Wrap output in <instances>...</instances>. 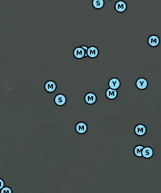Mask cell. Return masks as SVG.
I'll list each match as a JSON object with an SVG mask.
<instances>
[{
	"mask_svg": "<svg viewBox=\"0 0 161 193\" xmlns=\"http://www.w3.org/2000/svg\"><path fill=\"white\" fill-rule=\"evenodd\" d=\"M160 38L156 35H152L149 37L147 39V43L150 47H156L160 44Z\"/></svg>",
	"mask_w": 161,
	"mask_h": 193,
	"instance_id": "cell-8",
	"label": "cell"
},
{
	"mask_svg": "<svg viewBox=\"0 0 161 193\" xmlns=\"http://www.w3.org/2000/svg\"><path fill=\"white\" fill-rule=\"evenodd\" d=\"M84 101L89 105H93L97 101V96L96 94L92 92L87 93L84 96Z\"/></svg>",
	"mask_w": 161,
	"mask_h": 193,
	"instance_id": "cell-7",
	"label": "cell"
},
{
	"mask_svg": "<svg viewBox=\"0 0 161 193\" xmlns=\"http://www.w3.org/2000/svg\"><path fill=\"white\" fill-rule=\"evenodd\" d=\"M144 147L142 145H138L136 146L135 147V148H133V154L135 155V156H136V157H143L142 156V152H143V149H144Z\"/></svg>",
	"mask_w": 161,
	"mask_h": 193,
	"instance_id": "cell-14",
	"label": "cell"
},
{
	"mask_svg": "<svg viewBox=\"0 0 161 193\" xmlns=\"http://www.w3.org/2000/svg\"><path fill=\"white\" fill-rule=\"evenodd\" d=\"M81 46V47L85 50V52H87V50H88V49H89V47L87 46H86V45H82V46Z\"/></svg>",
	"mask_w": 161,
	"mask_h": 193,
	"instance_id": "cell-18",
	"label": "cell"
},
{
	"mask_svg": "<svg viewBox=\"0 0 161 193\" xmlns=\"http://www.w3.org/2000/svg\"><path fill=\"white\" fill-rule=\"evenodd\" d=\"M87 53V57H89L90 59H95L98 56L100 51L98 48L96 46H90L89 47Z\"/></svg>",
	"mask_w": 161,
	"mask_h": 193,
	"instance_id": "cell-11",
	"label": "cell"
},
{
	"mask_svg": "<svg viewBox=\"0 0 161 193\" xmlns=\"http://www.w3.org/2000/svg\"><path fill=\"white\" fill-rule=\"evenodd\" d=\"M105 4V0H92V6L96 10L102 9Z\"/></svg>",
	"mask_w": 161,
	"mask_h": 193,
	"instance_id": "cell-15",
	"label": "cell"
},
{
	"mask_svg": "<svg viewBox=\"0 0 161 193\" xmlns=\"http://www.w3.org/2000/svg\"><path fill=\"white\" fill-rule=\"evenodd\" d=\"M147 127L145 125L140 123L136 125L134 128V133L138 137H143L147 134Z\"/></svg>",
	"mask_w": 161,
	"mask_h": 193,
	"instance_id": "cell-1",
	"label": "cell"
},
{
	"mask_svg": "<svg viewBox=\"0 0 161 193\" xmlns=\"http://www.w3.org/2000/svg\"><path fill=\"white\" fill-rule=\"evenodd\" d=\"M0 182H1V186H0V189H2L5 187V182L2 179H0Z\"/></svg>",
	"mask_w": 161,
	"mask_h": 193,
	"instance_id": "cell-17",
	"label": "cell"
},
{
	"mask_svg": "<svg viewBox=\"0 0 161 193\" xmlns=\"http://www.w3.org/2000/svg\"><path fill=\"white\" fill-rule=\"evenodd\" d=\"M105 96L108 99L114 100L118 97L119 93L117 91V90H114L109 88L106 90L105 92Z\"/></svg>",
	"mask_w": 161,
	"mask_h": 193,
	"instance_id": "cell-12",
	"label": "cell"
},
{
	"mask_svg": "<svg viewBox=\"0 0 161 193\" xmlns=\"http://www.w3.org/2000/svg\"><path fill=\"white\" fill-rule=\"evenodd\" d=\"M136 88L139 90H145L149 86V82L147 79L145 77H140L137 79L135 82Z\"/></svg>",
	"mask_w": 161,
	"mask_h": 193,
	"instance_id": "cell-3",
	"label": "cell"
},
{
	"mask_svg": "<svg viewBox=\"0 0 161 193\" xmlns=\"http://www.w3.org/2000/svg\"><path fill=\"white\" fill-rule=\"evenodd\" d=\"M73 55L77 59H82L87 57V53L81 47V46L76 47L73 50Z\"/></svg>",
	"mask_w": 161,
	"mask_h": 193,
	"instance_id": "cell-5",
	"label": "cell"
},
{
	"mask_svg": "<svg viewBox=\"0 0 161 193\" xmlns=\"http://www.w3.org/2000/svg\"><path fill=\"white\" fill-rule=\"evenodd\" d=\"M57 84L56 82L52 80H49L46 82L44 84V89L47 93H52L56 91L57 90Z\"/></svg>",
	"mask_w": 161,
	"mask_h": 193,
	"instance_id": "cell-4",
	"label": "cell"
},
{
	"mask_svg": "<svg viewBox=\"0 0 161 193\" xmlns=\"http://www.w3.org/2000/svg\"><path fill=\"white\" fill-rule=\"evenodd\" d=\"M12 189L7 186H5L3 188L1 189V193H12Z\"/></svg>",
	"mask_w": 161,
	"mask_h": 193,
	"instance_id": "cell-16",
	"label": "cell"
},
{
	"mask_svg": "<svg viewBox=\"0 0 161 193\" xmlns=\"http://www.w3.org/2000/svg\"><path fill=\"white\" fill-rule=\"evenodd\" d=\"M54 103L58 106H63L67 103V98L63 94H57L54 97Z\"/></svg>",
	"mask_w": 161,
	"mask_h": 193,
	"instance_id": "cell-9",
	"label": "cell"
},
{
	"mask_svg": "<svg viewBox=\"0 0 161 193\" xmlns=\"http://www.w3.org/2000/svg\"><path fill=\"white\" fill-rule=\"evenodd\" d=\"M108 1H113V0H108Z\"/></svg>",
	"mask_w": 161,
	"mask_h": 193,
	"instance_id": "cell-19",
	"label": "cell"
},
{
	"mask_svg": "<svg viewBox=\"0 0 161 193\" xmlns=\"http://www.w3.org/2000/svg\"><path fill=\"white\" fill-rule=\"evenodd\" d=\"M115 11L119 13H123L127 10V4L123 0H119L114 5Z\"/></svg>",
	"mask_w": 161,
	"mask_h": 193,
	"instance_id": "cell-2",
	"label": "cell"
},
{
	"mask_svg": "<svg viewBox=\"0 0 161 193\" xmlns=\"http://www.w3.org/2000/svg\"><path fill=\"white\" fill-rule=\"evenodd\" d=\"M154 155V149L149 147V146H146L144 147V149H143V152H142V156L144 158L146 159H151Z\"/></svg>",
	"mask_w": 161,
	"mask_h": 193,
	"instance_id": "cell-13",
	"label": "cell"
},
{
	"mask_svg": "<svg viewBox=\"0 0 161 193\" xmlns=\"http://www.w3.org/2000/svg\"><path fill=\"white\" fill-rule=\"evenodd\" d=\"M87 129H88L87 125L83 121L78 122L75 126L76 132L80 135H83L86 134L87 131Z\"/></svg>",
	"mask_w": 161,
	"mask_h": 193,
	"instance_id": "cell-6",
	"label": "cell"
},
{
	"mask_svg": "<svg viewBox=\"0 0 161 193\" xmlns=\"http://www.w3.org/2000/svg\"><path fill=\"white\" fill-rule=\"evenodd\" d=\"M109 88L114 90H118L121 86V81L117 77H112L108 81Z\"/></svg>",
	"mask_w": 161,
	"mask_h": 193,
	"instance_id": "cell-10",
	"label": "cell"
}]
</instances>
